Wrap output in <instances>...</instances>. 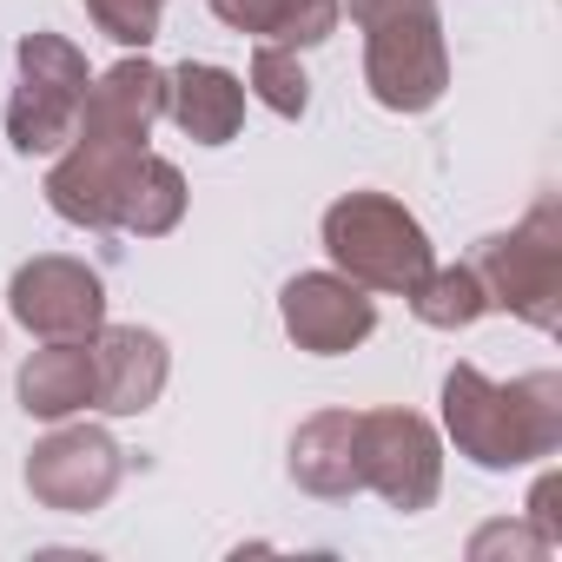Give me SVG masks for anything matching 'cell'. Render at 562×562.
Wrapping results in <instances>:
<instances>
[{
    "label": "cell",
    "instance_id": "d6986e66",
    "mask_svg": "<svg viewBox=\"0 0 562 562\" xmlns=\"http://www.w3.org/2000/svg\"><path fill=\"white\" fill-rule=\"evenodd\" d=\"M245 93H258L278 120H305V106H312V80H305L299 54L292 47H271V41H258L251 74H245Z\"/></svg>",
    "mask_w": 562,
    "mask_h": 562
},
{
    "label": "cell",
    "instance_id": "7a4b0ae2",
    "mask_svg": "<svg viewBox=\"0 0 562 562\" xmlns=\"http://www.w3.org/2000/svg\"><path fill=\"white\" fill-rule=\"evenodd\" d=\"M364 27V87L384 113H430L450 87V47L437 0H345Z\"/></svg>",
    "mask_w": 562,
    "mask_h": 562
},
{
    "label": "cell",
    "instance_id": "ac0fdd59",
    "mask_svg": "<svg viewBox=\"0 0 562 562\" xmlns=\"http://www.w3.org/2000/svg\"><path fill=\"white\" fill-rule=\"evenodd\" d=\"M411 312H417L430 331H470V325L490 312L476 265H470V258H463V265H430V271L417 278V292H411Z\"/></svg>",
    "mask_w": 562,
    "mask_h": 562
},
{
    "label": "cell",
    "instance_id": "277c9868",
    "mask_svg": "<svg viewBox=\"0 0 562 562\" xmlns=\"http://www.w3.org/2000/svg\"><path fill=\"white\" fill-rule=\"evenodd\" d=\"M325 251L345 278H358L364 292H391L411 299L417 278L437 265L430 258V232L417 225V212H404L384 192H345L325 205Z\"/></svg>",
    "mask_w": 562,
    "mask_h": 562
},
{
    "label": "cell",
    "instance_id": "2e32d148",
    "mask_svg": "<svg viewBox=\"0 0 562 562\" xmlns=\"http://www.w3.org/2000/svg\"><path fill=\"white\" fill-rule=\"evenodd\" d=\"M212 14L232 27V34H251V41H271V47H325L345 21V0H212Z\"/></svg>",
    "mask_w": 562,
    "mask_h": 562
},
{
    "label": "cell",
    "instance_id": "e0dca14e",
    "mask_svg": "<svg viewBox=\"0 0 562 562\" xmlns=\"http://www.w3.org/2000/svg\"><path fill=\"white\" fill-rule=\"evenodd\" d=\"M179 218H186V172L146 146V153L126 166V186H120V225H113V232L166 238Z\"/></svg>",
    "mask_w": 562,
    "mask_h": 562
},
{
    "label": "cell",
    "instance_id": "6da1fadb",
    "mask_svg": "<svg viewBox=\"0 0 562 562\" xmlns=\"http://www.w3.org/2000/svg\"><path fill=\"white\" fill-rule=\"evenodd\" d=\"M443 430L476 470H522L562 450V371L483 378L476 364L443 371Z\"/></svg>",
    "mask_w": 562,
    "mask_h": 562
},
{
    "label": "cell",
    "instance_id": "5bb4252c",
    "mask_svg": "<svg viewBox=\"0 0 562 562\" xmlns=\"http://www.w3.org/2000/svg\"><path fill=\"white\" fill-rule=\"evenodd\" d=\"M14 397H21V411L41 417V424H60V417L93 411V338H47V345L21 364Z\"/></svg>",
    "mask_w": 562,
    "mask_h": 562
},
{
    "label": "cell",
    "instance_id": "9c48e42d",
    "mask_svg": "<svg viewBox=\"0 0 562 562\" xmlns=\"http://www.w3.org/2000/svg\"><path fill=\"white\" fill-rule=\"evenodd\" d=\"M278 318L285 338L312 358H345L378 331V299L345 271H299L285 292H278Z\"/></svg>",
    "mask_w": 562,
    "mask_h": 562
},
{
    "label": "cell",
    "instance_id": "ffe728a7",
    "mask_svg": "<svg viewBox=\"0 0 562 562\" xmlns=\"http://www.w3.org/2000/svg\"><path fill=\"white\" fill-rule=\"evenodd\" d=\"M80 8L93 14V27L113 47H133V54H146L159 41V21H166V0H80Z\"/></svg>",
    "mask_w": 562,
    "mask_h": 562
},
{
    "label": "cell",
    "instance_id": "7c38bea8",
    "mask_svg": "<svg viewBox=\"0 0 562 562\" xmlns=\"http://www.w3.org/2000/svg\"><path fill=\"white\" fill-rule=\"evenodd\" d=\"M172 378V351L146 325H100L93 331V411L106 417H139L159 404Z\"/></svg>",
    "mask_w": 562,
    "mask_h": 562
},
{
    "label": "cell",
    "instance_id": "9a60e30c",
    "mask_svg": "<svg viewBox=\"0 0 562 562\" xmlns=\"http://www.w3.org/2000/svg\"><path fill=\"white\" fill-rule=\"evenodd\" d=\"M292 483L305 496H358V411H318L292 437Z\"/></svg>",
    "mask_w": 562,
    "mask_h": 562
},
{
    "label": "cell",
    "instance_id": "8fae6325",
    "mask_svg": "<svg viewBox=\"0 0 562 562\" xmlns=\"http://www.w3.org/2000/svg\"><path fill=\"white\" fill-rule=\"evenodd\" d=\"M146 153V146H139ZM126 146H100V139H67L47 166V205L80 225V232H113L120 225V186H126V166L139 159Z\"/></svg>",
    "mask_w": 562,
    "mask_h": 562
},
{
    "label": "cell",
    "instance_id": "52a82bcc",
    "mask_svg": "<svg viewBox=\"0 0 562 562\" xmlns=\"http://www.w3.org/2000/svg\"><path fill=\"white\" fill-rule=\"evenodd\" d=\"M126 476V450L100 430V424H54L34 450H27V496L41 509H60V516H87L100 509Z\"/></svg>",
    "mask_w": 562,
    "mask_h": 562
},
{
    "label": "cell",
    "instance_id": "5b68a950",
    "mask_svg": "<svg viewBox=\"0 0 562 562\" xmlns=\"http://www.w3.org/2000/svg\"><path fill=\"white\" fill-rule=\"evenodd\" d=\"M14 60H21V87L8 100V139H14L21 159H54L74 139V126H80L93 67H87V54L67 34H47V27L21 34Z\"/></svg>",
    "mask_w": 562,
    "mask_h": 562
},
{
    "label": "cell",
    "instance_id": "7402d4cb",
    "mask_svg": "<svg viewBox=\"0 0 562 562\" xmlns=\"http://www.w3.org/2000/svg\"><path fill=\"white\" fill-rule=\"evenodd\" d=\"M555 503H562V476L549 470V476L529 490V516H522V522H529V529H536L549 549H562V516H555Z\"/></svg>",
    "mask_w": 562,
    "mask_h": 562
},
{
    "label": "cell",
    "instance_id": "4fadbf2b",
    "mask_svg": "<svg viewBox=\"0 0 562 562\" xmlns=\"http://www.w3.org/2000/svg\"><path fill=\"white\" fill-rule=\"evenodd\" d=\"M166 120L199 146H225L245 126V80L212 60H186L166 74Z\"/></svg>",
    "mask_w": 562,
    "mask_h": 562
},
{
    "label": "cell",
    "instance_id": "44dd1931",
    "mask_svg": "<svg viewBox=\"0 0 562 562\" xmlns=\"http://www.w3.org/2000/svg\"><path fill=\"white\" fill-rule=\"evenodd\" d=\"M496 549H509V555H549V542H542L529 522H490V529L470 536V555H476V562L496 555Z\"/></svg>",
    "mask_w": 562,
    "mask_h": 562
},
{
    "label": "cell",
    "instance_id": "ba28073f",
    "mask_svg": "<svg viewBox=\"0 0 562 562\" xmlns=\"http://www.w3.org/2000/svg\"><path fill=\"white\" fill-rule=\"evenodd\" d=\"M8 312L21 331H34L41 345L47 338H93L106 325V285H100V271L80 265V258H27L14 271V285H8Z\"/></svg>",
    "mask_w": 562,
    "mask_h": 562
},
{
    "label": "cell",
    "instance_id": "8992f818",
    "mask_svg": "<svg viewBox=\"0 0 562 562\" xmlns=\"http://www.w3.org/2000/svg\"><path fill=\"white\" fill-rule=\"evenodd\" d=\"M358 483L417 516L443 490V443L417 411H358Z\"/></svg>",
    "mask_w": 562,
    "mask_h": 562
},
{
    "label": "cell",
    "instance_id": "3957f363",
    "mask_svg": "<svg viewBox=\"0 0 562 562\" xmlns=\"http://www.w3.org/2000/svg\"><path fill=\"white\" fill-rule=\"evenodd\" d=\"M490 312L522 318L529 331H562V205L542 192L509 232H490L470 251Z\"/></svg>",
    "mask_w": 562,
    "mask_h": 562
},
{
    "label": "cell",
    "instance_id": "30bf717a",
    "mask_svg": "<svg viewBox=\"0 0 562 562\" xmlns=\"http://www.w3.org/2000/svg\"><path fill=\"white\" fill-rule=\"evenodd\" d=\"M159 120H166V74H159L146 54H133V60L106 67V74L87 87V106H80L74 139H100V146L139 153Z\"/></svg>",
    "mask_w": 562,
    "mask_h": 562
}]
</instances>
